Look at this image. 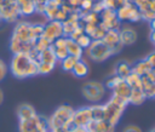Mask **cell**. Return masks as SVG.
<instances>
[{"instance_id": "5", "label": "cell", "mask_w": 155, "mask_h": 132, "mask_svg": "<svg viewBox=\"0 0 155 132\" xmlns=\"http://www.w3.org/2000/svg\"><path fill=\"white\" fill-rule=\"evenodd\" d=\"M81 92L87 101L98 103L105 96V86L99 81H87L84 84Z\"/></svg>"}, {"instance_id": "28", "label": "cell", "mask_w": 155, "mask_h": 132, "mask_svg": "<svg viewBox=\"0 0 155 132\" xmlns=\"http://www.w3.org/2000/svg\"><path fill=\"white\" fill-rule=\"evenodd\" d=\"M105 33H107V29L99 23V24L94 28V30L92 31V34L90 35V38H91L92 40H102V39L104 38Z\"/></svg>"}, {"instance_id": "44", "label": "cell", "mask_w": 155, "mask_h": 132, "mask_svg": "<svg viewBox=\"0 0 155 132\" xmlns=\"http://www.w3.org/2000/svg\"><path fill=\"white\" fill-rule=\"evenodd\" d=\"M149 23H150V28H151V30H155V18H154L153 21H150Z\"/></svg>"}, {"instance_id": "34", "label": "cell", "mask_w": 155, "mask_h": 132, "mask_svg": "<svg viewBox=\"0 0 155 132\" xmlns=\"http://www.w3.org/2000/svg\"><path fill=\"white\" fill-rule=\"evenodd\" d=\"M149 1H150V0H136L133 4H134V6L142 12V11L149 10Z\"/></svg>"}, {"instance_id": "43", "label": "cell", "mask_w": 155, "mask_h": 132, "mask_svg": "<svg viewBox=\"0 0 155 132\" xmlns=\"http://www.w3.org/2000/svg\"><path fill=\"white\" fill-rule=\"evenodd\" d=\"M150 40L153 44H155V30H151L150 31Z\"/></svg>"}, {"instance_id": "7", "label": "cell", "mask_w": 155, "mask_h": 132, "mask_svg": "<svg viewBox=\"0 0 155 132\" xmlns=\"http://www.w3.org/2000/svg\"><path fill=\"white\" fill-rule=\"evenodd\" d=\"M116 17L121 23L122 22H132V23H134V22L142 21L140 11L134 6V4L130 2V1L116 10Z\"/></svg>"}, {"instance_id": "24", "label": "cell", "mask_w": 155, "mask_h": 132, "mask_svg": "<svg viewBox=\"0 0 155 132\" xmlns=\"http://www.w3.org/2000/svg\"><path fill=\"white\" fill-rule=\"evenodd\" d=\"M91 108V115L93 121H101L104 120V110L103 105H92Z\"/></svg>"}, {"instance_id": "41", "label": "cell", "mask_w": 155, "mask_h": 132, "mask_svg": "<svg viewBox=\"0 0 155 132\" xmlns=\"http://www.w3.org/2000/svg\"><path fill=\"white\" fill-rule=\"evenodd\" d=\"M145 59L149 62V64H150L153 68H155V51H154V52H151V53H150Z\"/></svg>"}, {"instance_id": "30", "label": "cell", "mask_w": 155, "mask_h": 132, "mask_svg": "<svg viewBox=\"0 0 155 132\" xmlns=\"http://www.w3.org/2000/svg\"><path fill=\"white\" fill-rule=\"evenodd\" d=\"M51 46H52V45H51ZM52 48H53L54 56H56V58H57L58 62L63 61L65 57L69 56V53H68V51H67V47H53V46H52Z\"/></svg>"}, {"instance_id": "26", "label": "cell", "mask_w": 155, "mask_h": 132, "mask_svg": "<svg viewBox=\"0 0 155 132\" xmlns=\"http://www.w3.org/2000/svg\"><path fill=\"white\" fill-rule=\"evenodd\" d=\"M78 61H79V59H76L75 57L68 56V57H65L63 61H61V65H62L63 70H65V71H71Z\"/></svg>"}, {"instance_id": "29", "label": "cell", "mask_w": 155, "mask_h": 132, "mask_svg": "<svg viewBox=\"0 0 155 132\" xmlns=\"http://www.w3.org/2000/svg\"><path fill=\"white\" fill-rule=\"evenodd\" d=\"M53 69H54V65L48 64V63L39 62V64H38V74L46 75V74H50V73H51Z\"/></svg>"}, {"instance_id": "15", "label": "cell", "mask_w": 155, "mask_h": 132, "mask_svg": "<svg viewBox=\"0 0 155 132\" xmlns=\"http://www.w3.org/2000/svg\"><path fill=\"white\" fill-rule=\"evenodd\" d=\"M131 91H132V88L126 84V81L125 80H121L113 88V96H116V97H120L122 99H127L128 101V97L131 94Z\"/></svg>"}, {"instance_id": "45", "label": "cell", "mask_w": 155, "mask_h": 132, "mask_svg": "<svg viewBox=\"0 0 155 132\" xmlns=\"http://www.w3.org/2000/svg\"><path fill=\"white\" fill-rule=\"evenodd\" d=\"M2 102H4V92H2V90L0 88V105L2 104Z\"/></svg>"}, {"instance_id": "22", "label": "cell", "mask_w": 155, "mask_h": 132, "mask_svg": "<svg viewBox=\"0 0 155 132\" xmlns=\"http://www.w3.org/2000/svg\"><path fill=\"white\" fill-rule=\"evenodd\" d=\"M62 25H63L64 36H69L80 25V22L79 21H75V19H71V18H67L64 22H62Z\"/></svg>"}, {"instance_id": "40", "label": "cell", "mask_w": 155, "mask_h": 132, "mask_svg": "<svg viewBox=\"0 0 155 132\" xmlns=\"http://www.w3.org/2000/svg\"><path fill=\"white\" fill-rule=\"evenodd\" d=\"M122 132H143V131L140 130V127H138L136 125H128L122 130Z\"/></svg>"}, {"instance_id": "1", "label": "cell", "mask_w": 155, "mask_h": 132, "mask_svg": "<svg viewBox=\"0 0 155 132\" xmlns=\"http://www.w3.org/2000/svg\"><path fill=\"white\" fill-rule=\"evenodd\" d=\"M39 62L34 59L28 52L13 53L8 69L11 74L17 79H25L38 75Z\"/></svg>"}, {"instance_id": "38", "label": "cell", "mask_w": 155, "mask_h": 132, "mask_svg": "<svg viewBox=\"0 0 155 132\" xmlns=\"http://www.w3.org/2000/svg\"><path fill=\"white\" fill-rule=\"evenodd\" d=\"M103 10H105V6H104L103 1H102V0H97V1H94L93 6H92V11L99 15V13H101Z\"/></svg>"}, {"instance_id": "32", "label": "cell", "mask_w": 155, "mask_h": 132, "mask_svg": "<svg viewBox=\"0 0 155 132\" xmlns=\"http://www.w3.org/2000/svg\"><path fill=\"white\" fill-rule=\"evenodd\" d=\"M121 80H124V79H121L120 76H117V75H115V74H114L113 76H110V78L107 80V82H105V85H104V86H107L108 88H111V90H113V88H114V87H115V86H116Z\"/></svg>"}, {"instance_id": "46", "label": "cell", "mask_w": 155, "mask_h": 132, "mask_svg": "<svg viewBox=\"0 0 155 132\" xmlns=\"http://www.w3.org/2000/svg\"><path fill=\"white\" fill-rule=\"evenodd\" d=\"M149 132H155V128H153V130H150Z\"/></svg>"}, {"instance_id": "17", "label": "cell", "mask_w": 155, "mask_h": 132, "mask_svg": "<svg viewBox=\"0 0 155 132\" xmlns=\"http://www.w3.org/2000/svg\"><path fill=\"white\" fill-rule=\"evenodd\" d=\"M153 69V67L149 64V62L147 59H142V61H138L133 67H132V73L137 74L138 76H144L147 75L150 70Z\"/></svg>"}, {"instance_id": "4", "label": "cell", "mask_w": 155, "mask_h": 132, "mask_svg": "<svg viewBox=\"0 0 155 132\" xmlns=\"http://www.w3.org/2000/svg\"><path fill=\"white\" fill-rule=\"evenodd\" d=\"M86 53L93 62L98 63L104 62L113 56L111 50L102 40H92L91 45L86 48Z\"/></svg>"}, {"instance_id": "3", "label": "cell", "mask_w": 155, "mask_h": 132, "mask_svg": "<svg viewBox=\"0 0 155 132\" xmlns=\"http://www.w3.org/2000/svg\"><path fill=\"white\" fill-rule=\"evenodd\" d=\"M128 104L127 99H122L120 97L113 96L104 105H103V110H104V120L107 122H109L111 126L115 127V125H117V122L120 121V117L124 113V110L126 109Z\"/></svg>"}, {"instance_id": "36", "label": "cell", "mask_w": 155, "mask_h": 132, "mask_svg": "<svg viewBox=\"0 0 155 132\" xmlns=\"http://www.w3.org/2000/svg\"><path fill=\"white\" fill-rule=\"evenodd\" d=\"M7 73H8V67H7V64L5 63V61H2V59L0 58V82L6 78Z\"/></svg>"}, {"instance_id": "33", "label": "cell", "mask_w": 155, "mask_h": 132, "mask_svg": "<svg viewBox=\"0 0 155 132\" xmlns=\"http://www.w3.org/2000/svg\"><path fill=\"white\" fill-rule=\"evenodd\" d=\"M94 4V0H81L80 4V11L81 12H88L92 11V6Z\"/></svg>"}, {"instance_id": "9", "label": "cell", "mask_w": 155, "mask_h": 132, "mask_svg": "<svg viewBox=\"0 0 155 132\" xmlns=\"http://www.w3.org/2000/svg\"><path fill=\"white\" fill-rule=\"evenodd\" d=\"M99 18H101V24L107 29H115L119 30L121 28V22L117 19L116 17V11L110 10V8H105L99 13Z\"/></svg>"}, {"instance_id": "6", "label": "cell", "mask_w": 155, "mask_h": 132, "mask_svg": "<svg viewBox=\"0 0 155 132\" xmlns=\"http://www.w3.org/2000/svg\"><path fill=\"white\" fill-rule=\"evenodd\" d=\"M18 130L19 132H50L47 119L41 115H36L29 120L19 121Z\"/></svg>"}, {"instance_id": "25", "label": "cell", "mask_w": 155, "mask_h": 132, "mask_svg": "<svg viewBox=\"0 0 155 132\" xmlns=\"http://www.w3.org/2000/svg\"><path fill=\"white\" fill-rule=\"evenodd\" d=\"M50 46H51V42H50L47 39H45L44 36H40V38L35 41V44H34V50H35L38 53H40V52H42L44 50L48 48Z\"/></svg>"}, {"instance_id": "8", "label": "cell", "mask_w": 155, "mask_h": 132, "mask_svg": "<svg viewBox=\"0 0 155 132\" xmlns=\"http://www.w3.org/2000/svg\"><path fill=\"white\" fill-rule=\"evenodd\" d=\"M41 36H44L45 39H47L51 44L56 39H58L61 36H64L62 22L56 21V19L48 21L46 24H44V31H42V35Z\"/></svg>"}, {"instance_id": "14", "label": "cell", "mask_w": 155, "mask_h": 132, "mask_svg": "<svg viewBox=\"0 0 155 132\" xmlns=\"http://www.w3.org/2000/svg\"><path fill=\"white\" fill-rule=\"evenodd\" d=\"M86 128L90 132H114V126H111L109 122H107L105 120H101V121H91Z\"/></svg>"}, {"instance_id": "13", "label": "cell", "mask_w": 155, "mask_h": 132, "mask_svg": "<svg viewBox=\"0 0 155 132\" xmlns=\"http://www.w3.org/2000/svg\"><path fill=\"white\" fill-rule=\"evenodd\" d=\"M36 111L34 109L33 105L28 104V103H22L18 105L17 108V117L19 121H24V120H29L34 116H36Z\"/></svg>"}, {"instance_id": "35", "label": "cell", "mask_w": 155, "mask_h": 132, "mask_svg": "<svg viewBox=\"0 0 155 132\" xmlns=\"http://www.w3.org/2000/svg\"><path fill=\"white\" fill-rule=\"evenodd\" d=\"M140 18L144 19V21H153L155 18V11H151V10H145V11H142L140 12Z\"/></svg>"}, {"instance_id": "18", "label": "cell", "mask_w": 155, "mask_h": 132, "mask_svg": "<svg viewBox=\"0 0 155 132\" xmlns=\"http://www.w3.org/2000/svg\"><path fill=\"white\" fill-rule=\"evenodd\" d=\"M38 61L39 62H44V63H48V64H52V65H56V63L58 62L56 56H54L52 46H50L48 48H46L42 52H40L39 56H38Z\"/></svg>"}, {"instance_id": "20", "label": "cell", "mask_w": 155, "mask_h": 132, "mask_svg": "<svg viewBox=\"0 0 155 132\" xmlns=\"http://www.w3.org/2000/svg\"><path fill=\"white\" fill-rule=\"evenodd\" d=\"M71 73L76 76V78H85L87 74H88V65L82 61V59H79L76 62V64L74 65Z\"/></svg>"}, {"instance_id": "16", "label": "cell", "mask_w": 155, "mask_h": 132, "mask_svg": "<svg viewBox=\"0 0 155 132\" xmlns=\"http://www.w3.org/2000/svg\"><path fill=\"white\" fill-rule=\"evenodd\" d=\"M67 51L69 53V56L75 57L76 59H81L82 54H84V50L78 45V42L75 40H71L70 38L67 36Z\"/></svg>"}, {"instance_id": "27", "label": "cell", "mask_w": 155, "mask_h": 132, "mask_svg": "<svg viewBox=\"0 0 155 132\" xmlns=\"http://www.w3.org/2000/svg\"><path fill=\"white\" fill-rule=\"evenodd\" d=\"M105 8H110L116 11L119 7H121L122 5H125L126 2H128V0H102Z\"/></svg>"}, {"instance_id": "23", "label": "cell", "mask_w": 155, "mask_h": 132, "mask_svg": "<svg viewBox=\"0 0 155 132\" xmlns=\"http://www.w3.org/2000/svg\"><path fill=\"white\" fill-rule=\"evenodd\" d=\"M124 80L126 81V84H127L132 90H134V88L142 90V79H140V76H138L137 74L131 73V74L127 75Z\"/></svg>"}, {"instance_id": "37", "label": "cell", "mask_w": 155, "mask_h": 132, "mask_svg": "<svg viewBox=\"0 0 155 132\" xmlns=\"http://www.w3.org/2000/svg\"><path fill=\"white\" fill-rule=\"evenodd\" d=\"M84 33H85V31H84L82 25H79V27H78V28H76V29H75V30H74V31H73L68 38H70L71 40H75V41H76V40H78L82 34H84Z\"/></svg>"}, {"instance_id": "21", "label": "cell", "mask_w": 155, "mask_h": 132, "mask_svg": "<svg viewBox=\"0 0 155 132\" xmlns=\"http://www.w3.org/2000/svg\"><path fill=\"white\" fill-rule=\"evenodd\" d=\"M145 99H147V97L144 96L143 91L139 90V88H134V90L131 91V94H130V97H128V103H132V104H134V105H139V104H142Z\"/></svg>"}, {"instance_id": "39", "label": "cell", "mask_w": 155, "mask_h": 132, "mask_svg": "<svg viewBox=\"0 0 155 132\" xmlns=\"http://www.w3.org/2000/svg\"><path fill=\"white\" fill-rule=\"evenodd\" d=\"M51 45L53 47H65L67 46V36H61V38L56 39Z\"/></svg>"}, {"instance_id": "10", "label": "cell", "mask_w": 155, "mask_h": 132, "mask_svg": "<svg viewBox=\"0 0 155 132\" xmlns=\"http://www.w3.org/2000/svg\"><path fill=\"white\" fill-rule=\"evenodd\" d=\"M102 41L111 50L113 54H116L119 53L124 45L121 44V40H120V35H119V30H115V29H109L107 30L104 38L102 39Z\"/></svg>"}, {"instance_id": "19", "label": "cell", "mask_w": 155, "mask_h": 132, "mask_svg": "<svg viewBox=\"0 0 155 132\" xmlns=\"http://www.w3.org/2000/svg\"><path fill=\"white\" fill-rule=\"evenodd\" d=\"M131 73H132V65L128 62H126V61L119 62L116 64V67H115V75L120 76L121 79H125Z\"/></svg>"}, {"instance_id": "11", "label": "cell", "mask_w": 155, "mask_h": 132, "mask_svg": "<svg viewBox=\"0 0 155 132\" xmlns=\"http://www.w3.org/2000/svg\"><path fill=\"white\" fill-rule=\"evenodd\" d=\"M91 121H92V115L90 107H84L78 110H74L73 121H71L74 127H86Z\"/></svg>"}, {"instance_id": "12", "label": "cell", "mask_w": 155, "mask_h": 132, "mask_svg": "<svg viewBox=\"0 0 155 132\" xmlns=\"http://www.w3.org/2000/svg\"><path fill=\"white\" fill-rule=\"evenodd\" d=\"M119 35L121 44L124 46L133 45L137 41V31L131 27H122L119 29Z\"/></svg>"}, {"instance_id": "31", "label": "cell", "mask_w": 155, "mask_h": 132, "mask_svg": "<svg viewBox=\"0 0 155 132\" xmlns=\"http://www.w3.org/2000/svg\"><path fill=\"white\" fill-rule=\"evenodd\" d=\"M76 42H78V45L82 48V50H85V48H87L90 45H91V42H92V39L87 35V34H82L78 40H76Z\"/></svg>"}, {"instance_id": "2", "label": "cell", "mask_w": 155, "mask_h": 132, "mask_svg": "<svg viewBox=\"0 0 155 132\" xmlns=\"http://www.w3.org/2000/svg\"><path fill=\"white\" fill-rule=\"evenodd\" d=\"M73 114H74V109L68 105V104H63L61 107H58L53 114L47 119L48 122V130L51 131H56V130H61L64 128L68 132L71 131L73 126Z\"/></svg>"}, {"instance_id": "42", "label": "cell", "mask_w": 155, "mask_h": 132, "mask_svg": "<svg viewBox=\"0 0 155 132\" xmlns=\"http://www.w3.org/2000/svg\"><path fill=\"white\" fill-rule=\"evenodd\" d=\"M70 132H90L86 127H73Z\"/></svg>"}]
</instances>
